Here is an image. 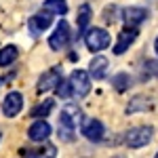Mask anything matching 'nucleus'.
Segmentation results:
<instances>
[{
  "instance_id": "obj_1",
  "label": "nucleus",
  "mask_w": 158,
  "mask_h": 158,
  "mask_svg": "<svg viewBox=\"0 0 158 158\" xmlns=\"http://www.w3.org/2000/svg\"><path fill=\"white\" fill-rule=\"evenodd\" d=\"M110 34L103 30V27H93V30H89L85 34V44L89 51H93V53H99V51L108 49L110 47Z\"/></svg>"
},
{
  "instance_id": "obj_2",
  "label": "nucleus",
  "mask_w": 158,
  "mask_h": 158,
  "mask_svg": "<svg viewBox=\"0 0 158 158\" xmlns=\"http://www.w3.org/2000/svg\"><path fill=\"white\" fill-rule=\"evenodd\" d=\"M152 137H154V129L152 127H135V129H131L124 135V143L135 150V148L148 146L152 141Z\"/></svg>"
},
{
  "instance_id": "obj_3",
  "label": "nucleus",
  "mask_w": 158,
  "mask_h": 158,
  "mask_svg": "<svg viewBox=\"0 0 158 158\" xmlns=\"http://www.w3.org/2000/svg\"><path fill=\"white\" fill-rule=\"evenodd\" d=\"M70 86H72V95L76 97H86L91 93V76L85 70H74L70 74Z\"/></svg>"
},
{
  "instance_id": "obj_4",
  "label": "nucleus",
  "mask_w": 158,
  "mask_h": 158,
  "mask_svg": "<svg viewBox=\"0 0 158 158\" xmlns=\"http://www.w3.org/2000/svg\"><path fill=\"white\" fill-rule=\"evenodd\" d=\"M82 122V112L80 108L76 106V103H65L63 108H61V114H59V124L61 127H68V129H72L76 131V127Z\"/></svg>"
},
{
  "instance_id": "obj_5",
  "label": "nucleus",
  "mask_w": 158,
  "mask_h": 158,
  "mask_svg": "<svg viewBox=\"0 0 158 158\" xmlns=\"http://www.w3.org/2000/svg\"><path fill=\"white\" fill-rule=\"evenodd\" d=\"M68 44H70V25H68V21L61 19L57 23V27H55V32L49 36V47L53 51H61Z\"/></svg>"
},
{
  "instance_id": "obj_6",
  "label": "nucleus",
  "mask_w": 158,
  "mask_h": 158,
  "mask_svg": "<svg viewBox=\"0 0 158 158\" xmlns=\"http://www.w3.org/2000/svg\"><path fill=\"white\" fill-rule=\"evenodd\" d=\"M80 131H82V135H85L89 141H101L103 135H106V127H103V122L97 120V118H85Z\"/></svg>"
},
{
  "instance_id": "obj_7",
  "label": "nucleus",
  "mask_w": 158,
  "mask_h": 158,
  "mask_svg": "<svg viewBox=\"0 0 158 158\" xmlns=\"http://www.w3.org/2000/svg\"><path fill=\"white\" fill-rule=\"evenodd\" d=\"M51 23H53V17H51L49 11H40L36 15H32L27 19V30L32 32V36H40L44 30H49Z\"/></svg>"
},
{
  "instance_id": "obj_8",
  "label": "nucleus",
  "mask_w": 158,
  "mask_h": 158,
  "mask_svg": "<svg viewBox=\"0 0 158 158\" xmlns=\"http://www.w3.org/2000/svg\"><path fill=\"white\" fill-rule=\"evenodd\" d=\"M21 108H23V95L17 93V91H11L2 101V112H4L6 118H15L21 112Z\"/></svg>"
},
{
  "instance_id": "obj_9",
  "label": "nucleus",
  "mask_w": 158,
  "mask_h": 158,
  "mask_svg": "<svg viewBox=\"0 0 158 158\" xmlns=\"http://www.w3.org/2000/svg\"><path fill=\"white\" fill-rule=\"evenodd\" d=\"M61 82V70L59 68H51L38 78V93H47V91H53L55 86Z\"/></svg>"
},
{
  "instance_id": "obj_10",
  "label": "nucleus",
  "mask_w": 158,
  "mask_h": 158,
  "mask_svg": "<svg viewBox=\"0 0 158 158\" xmlns=\"http://www.w3.org/2000/svg\"><path fill=\"white\" fill-rule=\"evenodd\" d=\"M148 15L150 13L143 6H127L122 11V19H124V23L129 25V27H137V25H141L148 19Z\"/></svg>"
},
{
  "instance_id": "obj_11",
  "label": "nucleus",
  "mask_w": 158,
  "mask_h": 158,
  "mask_svg": "<svg viewBox=\"0 0 158 158\" xmlns=\"http://www.w3.org/2000/svg\"><path fill=\"white\" fill-rule=\"evenodd\" d=\"M53 133V129H51V124L47 120H36L30 129H27V137H30V141H47Z\"/></svg>"
},
{
  "instance_id": "obj_12",
  "label": "nucleus",
  "mask_w": 158,
  "mask_h": 158,
  "mask_svg": "<svg viewBox=\"0 0 158 158\" xmlns=\"http://www.w3.org/2000/svg\"><path fill=\"white\" fill-rule=\"evenodd\" d=\"M137 38V27H124L118 34V42L114 44V55H122Z\"/></svg>"
},
{
  "instance_id": "obj_13",
  "label": "nucleus",
  "mask_w": 158,
  "mask_h": 158,
  "mask_svg": "<svg viewBox=\"0 0 158 158\" xmlns=\"http://www.w3.org/2000/svg\"><path fill=\"white\" fill-rule=\"evenodd\" d=\"M108 65H110L108 57H103V55L93 57V59H91V65H89V76L95 78V80H101V78L108 74Z\"/></svg>"
},
{
  "instance_id": "obj_14",
  "label": "nucleus",
  "mask_w": 158,
  "mask_h": 158,
  "mask_svg": "<svg viewBox=\"0 0 158 158\" xmlns=\"http://www.w3.org/2000/svg\"><path fill=\"white\" fill-rule=\"evenodd\" d=\"M91 17H93V11L89 4H80L78 6V17H76V23H78V32H85L89 23H91Z\"/></svg>"
},
{
  "instance_id": "obj_15",
  "label": "nucleus",
  "mask_w": 158,
  "mask_h": 158,
  "mask_svg": "<svg viewBox=\"0 0 158 158\" xmlns=\"http://www.w3.org/2000/svg\"><path fill=\"white\" fill-rule=\"evenodd\" d=\"M17 55H19L17 47H13V44H6V47H2V49H0V68H6V65H11L13 61L17 59Z\"/></svg>"
},
{
  "instance_id": "obj_16",
  "label": "nucleus",
  "mask_w": 158,
  "mask_h": 158,
  "mask_svg": "<svg viewBox=\"0 0 158 158\" xmlns=\"http://www.w3.org/2000/svg\"><path fill=\"white\" fill-rule=\"evenodd\" d=\"M53 108H55V101H53V99H44V101L38 103L30 114H32V118H47L51 112H53Z\"/></svg>"
},
{
  "instance_id": "obj_17",
  "label": "nucleus",
  "mask_w": 158,
  "mask_h": 158,
  "mask_svg": "<svg viewBox=\"0 0 158 158\" xmlns=\"http://www.w3.org/2000/svg\"><path fill=\"white\" fill-rule=\"evenodd\" d=\"M44 11H49L51 15H65L68 13V2L65 0H44Z\"/></svg>"
},
{
  "instance_id": "obj_18",
  "label": "nucleus",
  "mask_w": 158,
  "mask_h": 158,
  "mask_svg": "<svg viewBox=\"0 0 158 158\" xmlns=\"http://www.w3.org/2000/svg\"><path fill=\"white\" fill-rule=\"evenodd\" d=\"M112 86L118 91V93H122V91H127L129 86H131V78H129V74H124V72H120V74H116L114 78H112Z\"/></svg>"
},
{
  "instance_id": "obj_19",
  "label": "nucleus",
  "mask_w": 158,
  "mask_h": 158,
  "mask_svg": "<svg viewBox=\"0 0 158 158\" xmlns=\"http://www.w3.org/2000/svg\"><path fill=\"white\" fill-rule=\"evenodd\" d=\"M150 108V99L148 97H135L131 103H129V108H127V114H133V112H139V110H148Z\"/></svg>"
},
{
  "instance_id": "obj_20",
  "label": "nucleus",
  "mask_w": 158,
  "mask_h": 158,
  "mask_svg": "<svg viewBox=\"0 0 158 158\" xmlns=\"http://www.w3.org/2000/svg\"><path fill=\"white\" fill-rule=\"evenodd\" d=\"M55 154H57V150L53 146H47L44 150H32L25 158H55Z\"/></svg>"
},
{
  "instance_id": "obj_21",
  "label": "nucleus",
  "mask_w": 158,
  "mask_h": 158,
  "mask_svg": "<svg viewBox=\"0 0 158 158\" xmlns=\"http://www.w3.org/2000/svg\"><path fill=\"white\" fill-rule=\"evenodd\" d=\"M55 93H57L61 99L72 97V86H70V80H63V78H61V82L55 86Z\"/></svg>"
},
{
  "instance_id": "obj_22",
  "label": "nucleus",
  "mask_w": 158,
  "mask_h": 158,
  "mask_svg": "<svg viewBox=\"0 0 158 158\" xmlns=\"http://www.w3.org/2000/svg\"><path fill=\"white\" fill-rule=\"evenodd\" d=\"M59 139H61V141H72V139H74V131H72V129H68V127H61V124H59Z\"/></svg>"
},
{
  "instance_id": "obj_23",
  "label": "nucleus",
  "mask_w": 158,
  "mask_h": 158,
  "mask_svg": "<svg viewBox=\"0 0 158 158\" xmlns=\"http://www.w3.org/2000/svg\"><path fill=\"white\" fill-rule=\"evenodd\" d=\"M146 70H148V74H152V76H156V78H158V59L146 61Z\"/></svg>"
},
{
  "instance_id": "obj_24",
  "label": "nucleus",
  "mask_w": 158,
  "mask_h": 158,
  "mask_svg": "<svg viewBox=\"0 0 158 158\" xmlns=\"http://www.w3.org/2000/svg\"><path fill=\"white\" fill-rule=\"evenodd\" d=\"M154 51H156V55H158V38H156V42H154Z\"/></svg>"
},
{
  "instance_id": "obj_25",
  "label": "nucleus",
  "mask_w": 158,
  "mask_h": 158,
  "mask_svg": "<svg viewBox=\"0 0 158 158\" xmlns=\"http://www.w3.org/2000/svg\"><path fill=\"white\" fill-rule=\"evenodd\" d=\"M116 158H122V156H116Z\"/></svg>"
},
{
  "instance_id": "obj_26",
  "label": "nucleus",
  "mask_w": 158,
  "mask_h": 158,
  "mask_svg": "<svg viewBox=\"0 0 158 158\" xmlns=\"http://www.w3.org/2000/svg\"><path fill=\"white\" fill-rule=\"evenodd\" d=\"M0 137H2V135H0Z\"/></svg>"
}]
</instances>
